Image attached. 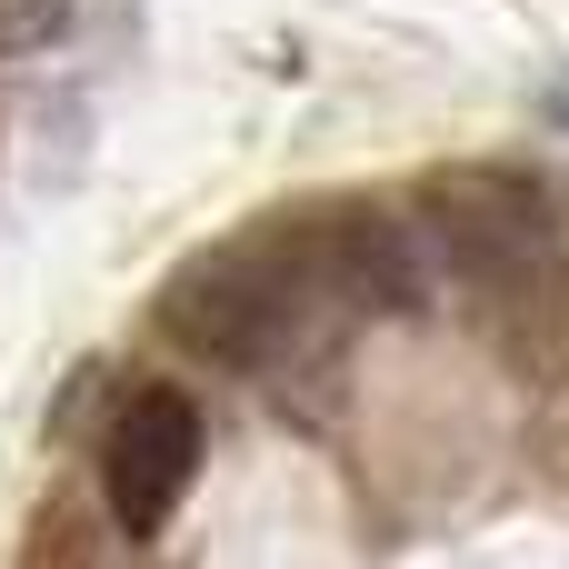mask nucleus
Segmentation results:
<instances>
[{
  "label": "nucleus",
  "mask_w": 569,
  "mask_h": 569,
  "mask_svg": "<svg viewBox=\"0 0 569 569\" xmlns=\"http://www.w3.org/2000/svg\"><path fill=\"white\" fill-rule=\"evenodd\" d=\"M420 230H430V270H450V290L480 310V330L500 350H550L560 340L569 240H560V200L530 170L460 160V170L420 180Z\"/></svg>",
  "instance_id": "obj_1"
},
{
  "label": "nucleus",
  "mask_w": 569,
  "mask_h": 569,
  "mask_svg": "<svg viewBox=\"0 0 569 569\" xmlns=\"http://www.w3.org/2000/svg\"><path fill=\"white\" fill-rule=\"evenodd\" d=\"M310 300H320V290H310V270H300V260H290V240L270 230V240L190 250V260L160 280V300H150V310H160V330H170L180 350H200V360H220V370H270Z\"/></svg>",
  "instance_id": "obj_2"
},
{
  "label": "nucleus",
  "mask_w": 569,
  "mask_h": 569,
  "mask_svg": "<svg viewBox=\"0 0 569 569\" xmlns=\"http://www.w3.org/2000/svg\"><path fill=\"white\" fill-rule=\"evenodd\" d=\"M190 480H200V400L170 380H140L100 430V500L130 540H150V530H170Z\"/></svg>",
  "instance_id": "obj_3"
},
{
  "label": "nucleus",
  "mask_w": 569,
  "mask_h": 569,
  "mask_svg": "<svg viewBox=\"0 0 569 569\" xmlns=\"http://www.w3.org/2000/svg\"><path fill=\"white\" fill-rule=\"evenodd\" d=\"M280 240H290V260L310 270V290H320V300H340V310H360V320H400V310H420V270H430V260L400 240V220H390V210L340 200V210L290 220Z\"/></svg>",
  "instance_id": "obj_4"
},
{
  "label": "nucleus",
  "mask_w": 569,
  "mask_h": 569,
  "mask_svg": "<svg viewBox=\"0 0 569 569\" xmlns=\"http://www.w3.org/2000/svg\"><path fill=\"white\" fill-rule=\"evenodd\" d=\"M70 10H80V0H0V50L20 60V50H50V40H70Z\"/></svg>",
  "instance_id": "obj_5"
},
{
  "label": "nucleus",
  "mask_w": 569,
  "mask_h": 569,
  "mask_svg": "<svg viewBox=\"0 0 569 569\" xmlns=\"http://www.w3.org/2000/svg\"><path fill=\"white\" fill-rule=\"evenodd\" d=\"M550 110H560V120H569V90H560V100H550Z\"/></svg>",
  "instance_id": "obj_6"
}]
</instances>
